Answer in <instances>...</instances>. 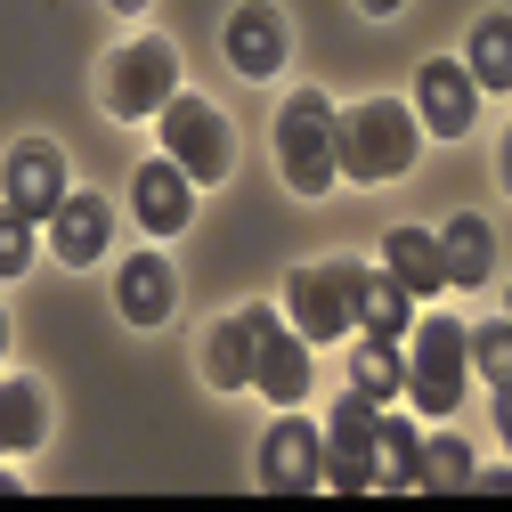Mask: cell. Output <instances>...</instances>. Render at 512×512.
Here are the masks:
<instances>
[{"label": "cell", "instance_id": "6da1fadb", "mask_svg": "<svg viewBox=\"0 0 512 512\" xmlns=\"http://www.w3.org/2000/svg\"><path fill=\"white\" fill-rule=\"evenodd\" d=\"M415 155H423V122H415V106H399V98H366V106H342V114H334V171H342V179L382 187V179H399Z\"/></svg>", "mask_w": 512, "mask_h": 512}, {"label": "cell", "instance_id": "7a4b0ae2", "mask_svg": "<svg viewBox=\"0 0 512 512\" xmlns=\"http://www.w3.org/2000/svg\"><path fill=\"white\" fill-rule=\"evenodd\" d=\"M399 366H407V407L423 415H456L464 407V382H472V350H464V326L456 317H415L399 334Z\"/></svg>", "mask_w": 512, "mask_h": 512}, {"label": "cell", "instance_id": "3957f363", "mask_svg": "<svg viewBox=\"0 0 512 512\" xmlns=\"http://www.w3.org/2000/svg\"><path fill=\"white\" fill-rule=\"evenodd\" d=\"M277 171L293 196H326L334 187V106L326 90H293L277 114Z\"/></svg>", "mask_w": 512, "mask_h": 512}, {"label": "cell", "instance_id": "277c9868", "mask_svg": "<svg viewBox=\"0 0 512 512\" xmlns=\"http://www.w3.org/2000/svg\"><path fill=\"white\" fill-rule=\"evenodd\" d=\"M285 326L301 342H342L358 334V261H309L285 285Z\"/></svg>", "mask_w": 512, "mask_h": 512}, {"label": "cell", "instance_id": "5b68a950", "mask_svg": "<svg viewBox=\"0 0 512 512\" xmlns=\"http://www.w3.org/2000/svg\"><path fill=\"white\" fill-rule=\"evenodd\" d=\"M179 98V49L163 33H139L131 49H114V66H106V114L122 122H147Z\"/></svg>", "mask_w": 512, "mask_h": 512}, {"label": "cell", "instance_id": "8992f818", "mask_svg": "<svg viewBox=\"0 0 512 512\" xmlns=\"http://www.w3.org/2000/svg\"><path fill=\"white\" fill-rule=\"evenodd\" d=\"M155 131H163V155L187 171V187H220L228 179V114L220 106H204V98H171L163 114H155Z\"/></svg>", "mask_w": 512, "mask_h": 512}, {"label": "cell", "instance_id": "52a82bcc", "mask_svg": "<svg viewBox=\"0 0 512 512\" xmlns=\"http://www.w3.org/2000/svg\"><path fill=\"white\" fill-rule=\"evenodd\" d=\"M317 472H326L334 496H366L374 488V399L366 391L334 399V423L317 431Z\"/></svg>", "mask_w": 512, "mask_h": 512}, {"label": "cell", "instance_id": "ba28073f", "mask_svg": "<svg viewBox=\"0 0 512 512\" xmlns=\"http://www.w3.org/2000/svg\"><path fill=\"white\" fill-rule=\"evenodd\" d=\"M244 317H252V391L277 399V407H301L309 399V342L285 326L269 301H252Z\"/></svg>", "mask_w": 512, "mask_h": 512}, {"label": "cell", "instance_id": "9c48e42d", "mask_svg": "<svg viewBox=\"0 0 512 512\" xmlns=\"http://www.w3.org/2000/svg\"><path fill=\"white\" fill-rule=\"evenodd\" d=\"M0 204H9L17 220H33V228H49V212L66 204V155H57L49 139L9 147V163H0Z\"/></svg>", "mask_w": 512, "mask_h": 512}, {"label": "cell", "instance_id": "30bf717a", "mask_svg": "<svg viewBox=\"0 0 512 512\" xmlns=\"http://www.w3.org/2000/svg\"><path fill=\"white\" fill-rule=\"evenodd\" d=\"M472 114H480V90L464 74V57H431V66L415 74V122L431 139H464Z\"/></svg>", "mask_w": 512, "mask_h": 512}, {"label": "cell", "instance_id": "8fae6325", "mask_svg": "<svg viewBox=\"0 0 512 512\" xmlns=\"http://www.w3.org/2000/svg\"><path fill=\"white\" fill-rule=\"evenodd\" d=\"M261 488L277 496H309V488H326V472H317V423L309 415H277V431L261 439Z\"/></svg>", "mask_w": 512, "mask_h": 512}, {"label": "cell", "instance_id": "7c38bea8", "mask_svg": "<svg viewBox=\"0 0 512 512\" xmlns=\"http://www.w3.org/2000/svg\"><path fill=\"white\" fill-rule=\"evenodd\" d=\"M131 212H139L147 236H179L187 212H196V187H187V171H179L171 155H147V163L131 171Z\"/></svg>", "mask_w": 512, "mask_h": 512}, {"label": "cell", "instance_id": "4fadbf2b", "mask_svg": "<svg viewBox=\"0 0 512 512\" xmlns=\"http://www.w3.org/2000/svg\"><path fill=\"white\" fill-rule=\"evenodd\" d=\"M106 236H114V204H98V196H82V187H66V204L49 212V252L66 269H90L98 252H106Z\"/></svg>", "mask_w": 512, "mask_h": 512}, {"label": "cell", "instance_id": "5bb4252c", "mask_svg": "<svg viewBox=\"0 0 512 512\" xmlns=\"http://www.w3.org/2000/svg\"><path fill=\"white\" fill-rule=\"evenodd\" d=\"M228 57H236V74H244V82L285 74V17L269 9V0H244V9L228 17Z\"/></svg>", "mask_w": 512, "mask_h": 512}, {"label": "cell", "instance_id": "9a60e30c", "mask_svg": "<svg viewBox=\"0 0 512 512\" xmlns=\"http://www.w3.org/2000/svg\"><path fill=\"white\" fill-rule=\"evenodd\" d=\"M114 309L131 317V326H163L171 317V261L163 252H131V261L114 269Z\"/></svg>", "mask_w": 512, "mask_h": 512}, {"label": "cell", "instance_id": "2e32d148", "mask_svg": "<svg viewBox=\"0 0 512 512\" xmlns=\"http://www.w3.org/2000/svg\"><path fill=\"white\" fill-rule=\"evenodd\" d=\"M439 269H447V285H488L496 277V228L480 212H456L439 228Z\"/></svg>", "mask_w": 512, "mask_h": 512}, {"label": "cell", "instance_id": "e0dca14e", "mask_svg": "<svg viewBox=\"0 0 512 512\" xmlns=\"http://www.w3.org/2000/svg\"><path fill=\"white\" fill-rule=\"evenodd\" d=\"M49 439V391L33 374H9L0 382V456H33Z\"/></svg>", "mask_w": 512, "mask_h": 512}, {"label": "cell", "instance_id": "ac0fdd59", "mask_svg": "<svg viewBox=\"0 0 512 512\" xmlns=\"http://www.w3.org/2000/svg\"><path fill=\"white\" fill-rule=\"evenodd\" d=\"M382 269H391L415 301H431V293H447V269H439V236L431 228H391L382 236Z\"/></svg>", "mask_w": 512, "mask_h": 512}, {"label": "cell", "instance_id": "d6986e66", "mask_svg": "<svg viewBox=\"0 0 512 512\" xmlns=\"http://www.w3.org/2000/svg\"><path fill=\"white\" fill-rule=\"evenodd\" d=\"M407 326H415V293H407L391 269H366V261H358V334L399 342Z\"/></svg>", "mask_w": 512, "mask_h": 512}, {"label": "cell", "instance_id": "ffe728a7", "mask_svg": "<svg viewBox=\"0 0 512 512\" xmlns=\"http://www.w3.org/2000/svg\"><path fill=\"white\" fill-rule=\"evenodd\" d=\"M415 456H423V431L399 407H374V488H415Z\"/></svg>", "mask_w": 512, "mask_h": 512}, {"label": "cell", "instance_id": "44dd1931", "mask_svg": "<svg viewBox=\"0 0 512 512\" xmlns=\"http://www.w3.org/2000/svg\"><path fill=\"white\" fill-rule=\"evenodd\" d=\"M204 382L212 391H252V317H220L212 342H204Z\"/></svg>", "mask_w": 512, "mask_h": 512}, {"label": "cell", "instance_id": "7402d4cb", "mask_svg": "<svg viewBox=\"0 0 512 512\" xmlns=\"http://www.w3.org/2000/svg\"><path fill=\"white\" fill-rule=\"evenodd\" d=\"M350 391H366L374 407H399V391H407L399 342H382V334H358V342H350Z\"/></svg>", "mask_w": 512, "mask_h": 512}, {"label": "cell", "instance_id": "603a6c76", "mask_svg": "<svg viewBox=\"0 0 512 512\" xmlns=\"http://www.w3.org/2000/svg\"><path fill=\"white\" fill-rule=\"evenodd\" d=\"M472 90H512V25L504 17H480L472 25Z\"/></svg>", "mask_w": 512, "mask_h": 512}, {"label": "cell", "instance_id": "cb8c5ba5", "mask_svg": "<svg viewBox=\"0 0 512 512\" xmlns=\"http://www.w3.org/2000/svg\"><path fill=\"white\" fill-rule=\"evenodd\" d=\"M464 350H472L480 382L504 399V391H512V326H504V317H488V326H472V334H464Z\"/></svg>", "mask_w": 512, "mask_h": 512}, {"label": "cell", "instance_id": "d4e9b609", "mask_svg": "<svg viewBox=\"0 0 512 512\" xmlns=\"http://www.w3.org/2000/svg\"><path fill=\"white\" fill-rule=\"evenodd\" d=\"M472 447L464 439H423V456H415V488H472Z\"/></svg>", "mask_w": 512, "mask_h": 512}, {"label": "cell", "instance_id": "484cf974", "mask_svg": "<svg viewBox=\"0 0 512 512\" xmlns=\"http://www.w3.org/2000/svg\"><path fill=\"white\" fill-rule=\"evenodd\" d=\"M17 269H33V220L0 212V277H17Z\"/></svg>", "mask_w": 512, "mask_h": 512}, {"label": "cell", "instance_id": "4316f807", "mask_svg": "<svg viewBox=\"0 0 512 512\" xmlns=\"http://www.w3.org/2000/svg\"><path fill=\"white\" fill-rule=\"evenodd\" d=\"M358 9H366V17H399L407 0H358Z\"/></svg>", "mask_w": 512, "mask_h": 512}, {"label": "cell", "instance_id": "83f0119b", "mask_svg": "<svg viewBox=\"0 0 512 512\" xmlns=\"http://www.w3.org/2000/svg\"><path fill=\"white\" fill-rule=\"evenodd\" d=\"M0 496H25V480H17V472H0Z\"/></svg>", "mask_w": 512, "mask_h": 512}, {"label": "cell", "instance_id": "f1b7e54d", "mask_svg": "<svg viewBox=\"0 0 512 512\" xmlns=\"http://www.w3.org/2000/svg\"><path fill=\"white\" fill-rule=\"evenodd\" d=\"M106 9H131V17H139V9H147V0H106Z\"/></svg>", "mask_w": 512, "mask_h": 512}, {"label": "cell", "instance_id": "f546056e", "mask_svg": "<svg viewBox=\"0 0 512 512\" xmlns=\"http://www.w3.org/2000/svg\"><path fill=\"white\" fill-rule=\"evenodd\" d=\"M0 350H9V317H0Z\"/></svg>", "mask_w": 512, "mask_h": 512}]
</instances>
